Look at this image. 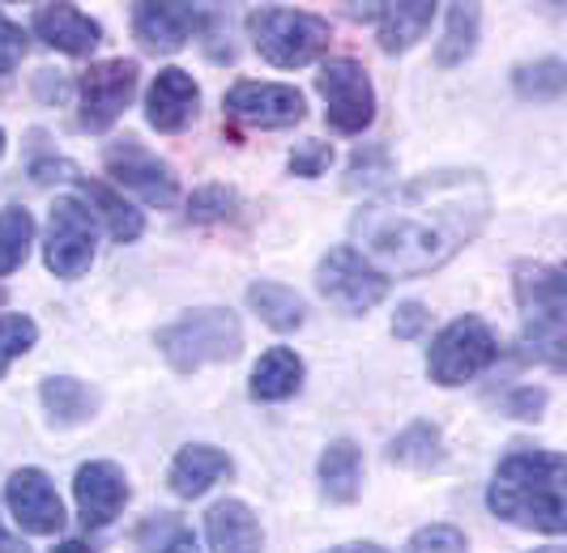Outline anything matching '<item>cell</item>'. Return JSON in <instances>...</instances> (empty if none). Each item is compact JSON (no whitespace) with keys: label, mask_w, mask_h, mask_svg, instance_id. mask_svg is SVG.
Wrapping results in <instances>:
<instances>
[{"label":"cell","mask_w":567,"mask_h":553,"mask_svg":"<svg viewBox=\"0 0 567 553\" xmlns=\"http://www.w3.org/2000/svg\"><path fill=\"white\" fill-rule=\"evenodd\" d=\"M538 553H564V550H559V545H550V550H538Z\"/></svg>","instance_id":"ee69618b"},{"label":"cell","mask_w":567,"mask_h":553,"mask_svg":"<svg viewBox=\"0 0 567 553\" xmlns=\"http://www.w3.org/2000/svg\"><path fill=\"white\" fill-rule=\"evenodd\" d=\"M56 553H94V550H90L85 541H60Z\"/></svg>","instance_id":"7bdbcfd3"},{"label":"cell","mask_w":567,"mask_h":553,"mask_svg":"<svg viewBox=\"0 0 567 553\" xmlns=\"http://www.w3.org/2000/svg\"><path fill=\"white\" fill-rule=\"evenodd\" d=\"M244 349V324L230 306H197L184 311L175 324L158 328V354L179 371L193 375L200 366L235 362Z\"/></svg>","instance_id":"277c9868"},{"label":"cell","mask_w":567,"mask_h":553,"mask_svg":"<svg viewBox=\"0 0 567 553\" xmlns=\"http://www.w3.org/2000/svg\"><path fill=\"white\" fill-rule=\"evenodd\" d=\"M39 94H43L48 103H60V98H64V73L43 69V73H39Z\"/></svg>","instance_id":"ab89813d"},{"label":"cell","mask_w":567,"mask_h":553,"mask_svg":"<svg viewBox=\"0 0 567 553\" xmlns=\"http://www.w3.org/2000/svg\"><path fill=\"white\" fill-rule=\"evenodd\" d=\"M512 290L520 306V349L525 358L546 362L550 371L567 366V276L555 264L520 260L512 269Z\"/></svg>","instance_id":"3957f363"},{"label":"cell","mask_w":567,"mask_h":553,"mask_svg":"<svg viewBox=\"0 0 567 553\" xmlns=\"http://www.w3.org/2000/svg\"><path fill=\"white\" fill-rule=\"evenodd\" d=\"M389 460L401 465V469H440L444 465V435L435 421H410L398 439L389 442Z\"/></svg>","instance_id":"d4e9b609"},{"label":"cell","mask_w":567,"mask_h":553,"mask_svg":"<svg viewBox=\"0 0 567 553\" xmlns=\"http://www.w3.org/2000/svg\"><path fill=\"white\" fill-rule=\"evenodd\" d=\"M329 553H384L375 541H346V545H338V550H329Z\"/></svg>","instance_id":"60d3db41"},{"label":"cell","mask_w":567,"mask_h":553,"mask_svg":"<svg viewBox=\"0 0 567 553\" xmlns=\"http://www.w3.org/2000/svg\"><path fill=\"white\" fill-rule=\"evenodd\" d=\"M499 409L516 421H538L542 409H546V392L542 387H512L499 396Z\"/></svg>","instance_id":"8d00e7d4"},{"label":"cell","mask_w":567,"mask_h":553,"mask_svg":"<svg viewBox=\"0 0 567 553\" xmlns=\"http://www.w3.org/2000/svg\"><path fill=\"white\" fill-rule=\"evenodd\" d=\"M223 111L230 119L248 124V128H295L303 115H308V103L295 85L282 82H235L223 98Z\"/></svg>","instance_id":"7c38bea8"},{"label":"cell","mask_w":567,"mask_h":553,"mask_svg":"<svg viewBox=\"0 0 567 553\" xmlns=\"http://www.w3.org/2000/svg\"><path fill=\"white\" fill-rule=\"evenodd\" d=\"M4 502L13 520L30 536H56L64 528V502H60L52 477L43 469H18L4 486Z\"/></svg>","instance_id":"4fadbf2b"},{"label":"cell","mask_w":567,"mask_h":553,"mask_svg":"<svg viewBox=\"0 0 567 553\" xmlns=\"http://www.w3.org/2000/svg\"><path fill=\"white\" fill-rule=\"evenodd\" d=\"M103 166H107V175H112L120 188L137 192L145 205L167 209V205L179 200V179H175V170H171L158 154H150L137 137L112 140V145L103 149Z\"/></svg>","instance_id":"8fae6325"},{"label":"cell","mask_w":567,"mask_h":553,"mask_svg":"<svg viewBox=\"0 0 567 553\" xmlns=\"http://www.w3.org/2000/svg\"><path fill=\"white\" fill-rule=\"evenodd\" d=\"M316 90L324 98V119L341 137H359L375 119V90H371L368 69L359 60H329L316 73Z\"/></svg>","instance_id":"ba28073f"},{"label":"cell","mask_w":567,"mask_h":553,"mask_svg":"<svg viewBox=\"0 0 567 553\" xmlns=\"http://www.w3.org/2000/svg\"><path fill=\"white\" fill-rule=\"evenodd\" d=\"M200 111V85L184 69H163L145 94V119L158 133H184Z\"/></svg>","instance_id":"9a60e30c"},{"label":"cell","mask_w":567,"mask_h":553,"mask_svg":"<svg viewBox=\"0 0 567 553\" xmlns=\"http://www.w3.org/2000/svg\"><path fill=\"white\" fill-rule=\"evenodd\" d=\"M431 328V311H426L423 303H398V311H393V336L398 341H419L423 332Z\"/></svg>","instance_id":"f35d334b"},{"label":"cell","mask_w":567,"mask_h":553,"mask_svg":"<svg viewBox=\"0 0 567 553\" xmlns=\"http://www.w3.org/2000/svg\"><path fill=\"white\" fill-rule=\"evenodd\" d=\"M94 209L78 200V196H60L52 205V221H48V243H43V260L48 269L64 281H78L90 273L94 264Z\"/></svg>","instance_id":"9c48e42d"},{"label":"cell","mask_w":567,"mask_h":553,"mask_svg":"<svg viewBox=\"0 0 567 553\" xmlns=\"http://www.w3.org/2000/svg\"><path fill=\"white\" fill-rule=\"evenodd\" d=\"M303 358L286 345H274L265 349L260 362L252 366V396L265 400V405H278V400H290L299 387H303Z\"/></svg>","instance_id":"7402d4cb"},{"label":"cell","mask_w":567,"mask_h":553,"mask_svg":"<svg viewBox=\"0 0 567 553\" xmlns=\"http://www.w3.org/2000/svg\"><path fill=\"white\" fill-rule=\"evenodd\" d=\"M0 536H4V532H0Z\"/></svg>","instance_id":"bcb514c9"},{"label":"cell","mask_w":567,"mask_h":553,"mask_svg":"<svg viewBox=\"0 0 567 553\" xmlns=\"http://www.w3.org/2000/svg\"><path fill=\"white\" fill-rule=\"evenodd\" d=\"M0 154H4V128H0Z\"/></svg>","instance_id":"f6af8a7d"},{"label":"cell","mask_w":567,"mask_h":553,"mask_svg":"<svg viewBox=\"0 0 567 553\" xmlns=\"http://www.w3.org/2000/svg\"><path fill=\"white\" fill-rule=\"evenodd\" d=\"M30 243H34V218L22 205L0 209V276L18 273L27 264Z\"/></svg>","instance_id":"f1b7e54d"},{"label":"cell","mask_w":567,"mask_h":553,"mask_svg":"<svg viewBox=\"0 0 567 553\" xmlns=\"http://www.w3.org/2000/svg\"><path fill=\"white\" fill-rule=\"evenodd\" d=\"M248 34L252 48L274 69H303L316 55L329 52L333 30L320 13H303V9H286V4H265L248 13Z\"/></svg>","instance_id":"5b68a950"},{"label":"cell","mask_w":567,"mask_h":553,"mask_svg":"<svg viewBox=\"0 0 567 553\" xmlns=\"http://www.w3.org/2000/svg\"><path fill=\"white\" fill-rule=\"evenodd\" d=\"M39 400L52 417V426H82L99 414V392L73 375H52L39 387Z\"/></svg>","instance_id":"603a6c76"},{"label":"cell","mask_w":567,"mask_h":553,"mask_svg":"<svg viewBox=\"0 0 567 553\" xmlns=\"http://www.w3.org/2000/svg\"><path fill=\"white\" fill-rule=\"evenodd\" d=\"M137 77H142V69H137V60H124V55H115V60H99V64H90L82 77H78V98H82V128L85 133H107L115 119L124 115V107L133 103V94H137Z\"/></svg>","instance_id":"30bf717a"},{"label":"cell","mask_w":567,"mask_h":553,"mask_svg":"<svg viewBox=\"0 0 567 553\" xmlns=\"http://www.w3.org/2000/svg\"><path fill=\"white\" fill-rule=\"evenodd\" d=\"M34 341H39V324L30 315H0V379L22 354L34 349Z\"/></svg>","instance_id":"1f68e13d"},{"label":"cell","mask_w":567,"mask_h":553,"mask_svg":"<svg viewBox=\"0 0 567 553\" xmlns=\"http://www.w3.org/2000/svg\"><path fill=\"white\" fill-rule=\"evenodd\" d=\"M239 209V196L227 184H205L188 196V218L193 221H227Z\"/></svg>","instance_id":"d6a6232c"},{"label":"cell","mask_w":567,"mask_h":553,"mask_svg":"<svg viewBox=\"0 0 567 553\" xmlns=\"http://www.w3.org/2000/svg\"><path fill=\"white\" fill-rule=\"evenodd\" d=\"M73 498L85 528H107L128 507V477L112 460H90L73 477Z\"/></svg>","instance_id":"5bb4252c"},{"label":"cell","mask_w":567,"mask_h":553,"mask_svg":"<svg viewBox=\"0 0 567 553\" xmlns=\"http://www.w3.org/2000/svg\"><path fill=\"white\" fill-rule=\"evenodd\" d=\"M435 9L431 0H398V4H375V34H380V48L389 55L410 52L419 39H423L431 22H435Z\"/></svg>","instance_id":"ffe728a7"},{"label":"cell","mask_w":567,"mask_h":553,"mask_svg":"<svg viewBox=\"0 0 567 553\" xmlns=\"http://www.w3.org/2000/svg\"><path fill=\"white\" fill-rule=\"evenodd\" d=\"M401 553H470V541L453 524H426L405 541Z\"/></svg>","instance_id":"836d02e7"},{"label":"cell","mask_w":567,"mask_h":553,"mask_svg":"<svg viewBox=\"0 0 567 553\" xmlns=\"http://www.w3.org/2000/svg\"><path fill=\"white\" fill-rule=\"evenodd\" d=\"M30 30L64 55H90L103 43V27L94 18H85L78 4H39L30 18Z\"/></svg>","instance_id":"e0dca14e"},{"label":"cell","mask_w":567,"mask_h":553,"mask_svg":"<svg viewBox=\"0 0 567 553\" xmlns=\"http://www.w3.org/2000/svg\"><path fill=\"white\" fill-rule=\"evenodd\" d=\"M205 536H209L214 553H260V545H265L256 511L239 498H218L205 511Z\"/></svg>","instance_id":"ac0fdd59"},{"label":"cell","mask_w":567,"mask_h":553,"mask_svg":"<svg viewBox=\"0 0 567 553\" xmlns=\"http://www.w3.org/2000/svg\"><path fill=\"white\" fill-rule=\"evenodd\" d=\"M499 358V336L478 315H461L426 349V375L440 387H461Z\"/></svg>","instance_id":"8992f818"},{"label":"cell","mask_w":567,"mask_h":553,"mask_svg":"<svg viewBox=\"0 0 567 553\" xmlns=\"http://www.w3.org/2000/svg\"><path fill=\"white\" fill-rule=\"evenodd\" d=\"M486 507L516 528L559 536L567 528V460L546 447L508 451L495 465Z\"/></svg>","instance_id":"7a4b0ae2"},{"label":"cell","mask_w":567,"mask_h":553,"mask_svg":"<svg viewBox=\"0 0 567 553\" xmlns=\"http://www.w3.org/2000/svg\"><path fill=\"white\" fill-rule=\"evenodd\" d=\"M248 306L274 332H295L303 328V320H308V303L290 285H282V281H256L252 290H248Z\"/></svg>","instance_id":"cb8c5ba5"},{"label":"cell","mask_w":567,"mask_h":553,"mask_svg":"<svg viewBox=\"0 0 567 553\" xmlns=\"http://www.w3.org/2000/svg\"><path fill=\"white\" fill-rule=\"evenodd\" d=\"M197 30H205V39H209V43H205L209 60H218V64H230V60H235V48H230V22L218 4H205V9H200Z\"/></svg>","instance_id":"e575fe53"},{"label":"cell","mask_w":567,"mask_h":553,"mask_svg":"<svg viewBox=\"0 0 567 553\" xmlns=\"http://www.w3.org/2000/svg\"><path fill=\"white\" fill-rule=\"evenodd\" d=\"M316 290L341 315H368L371 306L389 299V273H380L354 248H329L316 264Z\"/></svg>","instance_id":"52a82bcc"},{"label":"cell","mask_w":567,"mask_h":553,"mask_svg":"<svg viewBox=\"0 0 567 553\" xmlns=\"http://www.w3.org/2000/svg\"><path fill=\"white\" fill-rule=\"evenodd\" d=\"M230 477V456L214 442H188L175 451L167 469V486L179 498H200L214 481Z\"/></svg>","instance_id":"d6986e66"},{"label":"cell","mask_w":567,"mask_h":553,"mask_svg":"<svg viewBox=\"0 0 567 553\" xmlns=\"http://www.w3.org/2000/svg\"><path fill=\"white\" fill-rule=\"evenodd\" d=\"M320 494L329 502H354L363 494V451L354 439H333L320 456Z\"/></svg>","instance_id":"44dd1931"},{"label":"cell","mask_w":567,"mask_h":553,"mask_svg":"<svg viewBox=\"0 0 567 553\" xmlns=\"http://www.w3.org/2000/svg\"><path fill=\"white\" fill-rule=\"evenodd\" d=\"M137 545H142V553H200L193 528L179 515H167V511L145 520L142 532H137Z\"/></svg>","instance_id":"f546056e"},{"label":"cell","mask_w":567,"mask_h":553,"mask_svg":"<svg viewBox=\"0 0 567 553\" xmlns=\"http://www.w3.org/2000/svg\"><path fill=\"white\" fill-rule=\"evenodd\" d=\"M0 553H34L27 541H18V536H0Z\"/></svg>","instance_id":"b9f144b4"},{"label":"cell","mask_w":567,"mask_h":553,"mask_svg":"<svg viewBox=\"0 0 567 553\" xmlns=\"http://www.w3.org/2000/svg\"><path fill=\"white\" fill-rule=\"evenodd\" d=\"M512 90L520 98H534V103H555L564 98L567 90V64L555 55H542V60H525L512 69Z\"/></svg>","instance_id":"83f0119b"},{"label":"cell","mask_w":567,"mask_h":553,"mask_svg":"<svg viewBox=\"0 0 567 553\" xmlns=\"http://www.w3.org/2000/svg\"><path fill=\"white\" fill-rule=\"evenodd\" d=\"M478 30H483L478 4H449V13H444V39L435 48V64L440 69L465 64L474 55V48H478Z\"/></svg>","instance_id":"4316f807"},{"label":"cell","mask_w":567,"mask_h":553,"mask_svg":"<svg viewBox=\"0 0 567 553\" xmlns=\"http://www.w3.org/2000/svg\"><path fill=\"white\" fill-rule=\"evenodd\" d=\"M333 166V145H324V140H303V145H295V154H290V170L299 175V179H316V175H324Z\"/></svg>","instance_id":"d590c367"},{"label":"cell","mask_w":567,"mask_h":553,"mask_svg":"<svg viewBox=\"0 0 567 553\" xmlns=\"http://www.w3.org/2000/svg\"><path fill=\"white\" fill-rule=\"evenodd\" d=\"M22 55H27V30L0 13V77H9L22 64Z\"/></svg>","instance_id":"74e56055"},{"label":"cell","mask_w":567,"mask_h":553,"mask_svg":"<svg viewBox=\"0 0 567 553\" xmlns=\"http://www.w3.org/2000/svg\"><path fill=\"white\" fill-rule=\"evenodd\" d=\"M491 221V188L483 170L444 166L414 175L384 196L368 200L354 218V251L389 273L423 276L444 269L470 248Z\"/></svg>","instance_id":"6da1fadb"},{"label":"cell","mask_w":567,"mask_h":553,"mask_svg":"<svg viewBox=\"0 0 567 553\" xmlns=\"http://www.w3.org/2000/svg\"><path fill=\"white\" fill-rule=\"evenodd\" d=\"M393 179V158L384 145H363L354 158H350V170H346V188L359 192V188H384Z\"/></svg>","instance_id":"4dcf8cb0"},{"label":"cell","mask_w":567,"mask_h":553,"mask_svg":"<svg viewBox=\"0 0 567 553\" xmlns=\"http://www.w3.org/2000/svg\"><path fill=\"white\" fill-rule=\"evenodd\" d=\"M78 188L85 192V205L90 209H99L103 218H107V230H112L115 243H133V239H142L145 230V218L124 200V196H115L107 184H99V179H82V170H78V179H73Z\"/></svg>","instance_id":"484cf974"},{"label":"cell","mask_w":567,"mask_h":553,"mask_svg":"<svg viewBox=\"0 0 567 553\" xmlns=\"http://www.w3.org/2000/svg\"><path fill=\"white\" fill-rule=\"evenodd\" d=\"M200 9L197 4H133V34L150 52H179L197 34Z\"/></svg>","instance_id":"2e32d148"}]
</instances>
